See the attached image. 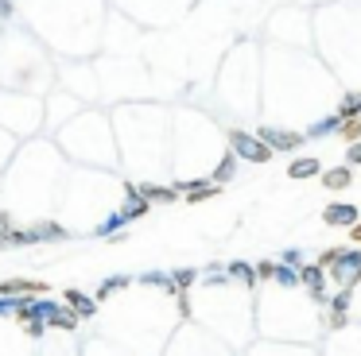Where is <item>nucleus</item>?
I'll return each mask as SVG.
<instances>
[{
	"mask_svg": "<svg viewBox=\"0 0 361 356\" xmlns=\"http://www.w3.org/2000/svg\"><path fill=\"white\" fill-rule=\"evenodd\" d=\"M229 174H233V159H226V163H221V167H218V182H226Z\"/></svg>",
	"mask_w": 361,
	"mask_h": 356,
	"instance_id": "20",
	"label": "nucleus"
},
{
	"mask_svg": "<svg viewBox=\"0 0 361 356\" xmlns=\"http://www.w3.org/2000/svg\"><path fill=\"white\" fill-rule=\"evenodd\" d=\"M350 302H353V291H338L334 298H330V310H334V314H345V310H350Z\"/></svg>",
	"mask_w": 361,
	"mask_h": 356,
	"instance_id": "13",
	"label": "nucleus"
},
{
	"mask_svg": "<svg viewBox=\"0 0 361 356\" xmlns=\"http://www.w3.org/2000/svg\"><path fill=\"white\" fill-rule=\"evenodd\" d=\"M283 267H291V271H295V267H303V255H299L295 248H288V252H283Z\"/></svg>",
	"mask_w": 361,
	"mask_h": 356,
	"instance_id": "15",
	"label": "nucleus"
},
{
	"mask_svg": "<svg viewBox=\"0 0 361 356\" xmlns=\"http://www.w3.org/2000/svg\"><path fill=\"white\" fill-rule=\"evenodd\" d=\"M330 279H334L342 291H353V286L361 283V252H345V248H338L334 263H330Z\"/></svg>",
	"mask_w": 361,
	"mask_h": 356,
	"instance_id": "1",
	"label": "nucleus"
},
{
	"mask_svg": "<svg viewBox=\"0 0 361 356\" xmlns=\"http://www.w3.org/2000/svg\"><path fill=\"white\" fill-rule=\"evenodd\" d=\"M0 12H8V0H0Z\"/></svg>",
	"mask_w": 361,
	"mask_h": 356,
	"instance_id": "23",
	"label": "nucleus"
},
{
	"mask_svg": "<svg viewBox=\"0 0 361 356\" xmlns=\"http://www.w3.org/2000/svg\"><path fill=\"white\" fill-rule=\"evenodd\" d=\"M334 255H338V248H330V252H322V255H319V267H322V271H326V267H330V263H334Z\"/></svg>",
	"mask_w": 361,
	"mask_h": 356,
	"instance_id": "21",
	"label": "nucleus"
},
{
	"mask_svg": "<svg viewBox=\"0 0 361 356\" xmlns=\"http://www.w3.org/2000/svg\"><path fill=\"white\" fill-rule=\"evenodd\" d=\"M338 128H342V120H338V116H330V120H319V124H314L307 136H326V132H338Z\"/></svg>",
	"mask_w": 361,
	"mask_h": 356,
	"instance_id": "14",
	"label": "nucleus"
},
{
	"mask_svg": "<svg viewBox=\"0 0 361 356\" xmlns=\"http://www.w3.org/2000/svg\"><path fill=\"white\" fill-rule=\"evenodd\" d=\"M229 144H233V151L241 155V159H249V163H268L272 159V151H268L252 132H229Z\"/></svg>",
	"mask_w": 361,
	"mask_h": 356,
	"instance_id": "2",
	"label": "nucleus"
},
{
	"mask_svg": "<svg viewBox=\"0 0 361 356\" xmlns=\"http://www.w3.org/2000/svg\"><path fill=\"white\" fill-rule=\"evenodd\" d=\"M345 163H350V167H361V144H350V151H345Z\"/></svg>",
	"mask_w": 361,
	"mask_h": 356,
	"instance_id": "16",
	"label": "nucleus"
},
{
	"mask_svg": "<svg viewBox=\"0 0 361 356\" xmlns=\"http://www.w3.org/2000/svg\"><path fill=\"white\" fill-rule=\"evenodd\" d=\"M272 279H276L280 286H288V291H291V286H299V271H291V267H276Z\"/></svg>",
	"mask_w": 361,
	"mask_h": 356,
	"instance_id": "11",
	"label": "nucleus"
},
{
	"mask_svg": "<svg viewBox=\"0 0 361 356\" xmlns=\"http://www.w3.org/2000/svg\"><path fill=\"white\" fill-rule=\"evenodd\" d=\"M195 283V271H179V275H175V286H190Z\"/></svg>",
	"mask_w": 361,
	"mask_h": 356,
	"instance_id": "19",
	"label": "nucleus"
},
{
	"mask_svg": "<svg viewBox=\"0 0 361 356\" xmlns=\"http://www.w3.org/2000/svg\"><path fill=\"white\" fill-rule=\"evenodd\" d=\"M257 139L268 147V151H291V147H299L307 136H299V132H288V128H260Z\"/></svg>",
	"mask_w": 361,
	"mask_h": 356,
	"instance_id": "3",
	"label": "nucleus"
},
{
	"mask_svg": "<svg viewBox=\"0 0 361 356\" xmlns=\"http://www.w3.org/2000/svg\"><path fill=\"white\" fill-rule=\"evenodd\" d=\"M338 120H353V116H361V93H345V101L338 105Z\"/></svg>",
	"mask_w": 361,
	"mask_h": 356,
	"instance_id": "8",
	"label": "nucleus"
},
{
	"mask_svg": "<svg viewBox=\"0 0 361 356\" xmlns=\"http://www.w3.org/2000/svg\"><path fill=\"white\" fill-rule=\"evenodd\" d=\"M229 275H233L241 286H257V271H252L249 263H229Z\"/></svg>",
	"mask_w": 361,
	"mask_h": 356,
	"instance_id": "9",
	"label": "nucleus"
},
{
	"mask_svg": "<svg viewBox=\"0 0 361 356\" xmlns=\"http://www.w3.org/2000/svg\"><path fill=\"white\" fill-rule=\"evenodd\" d=\"M252 271H257V279H272V271H276V263H257V267H252Z\"/></svg>",
	"mask_w": 361,
	"mask_h": 356,
	"instance_id": "18",
	"label": "nucleus"
},
{
	"mask_svg": "<svg viewBox=\"0 0 361 356\" xmlns=\"http://www.w3.org/2000/svg\"><path fill=\"white\" fill-rule=\"evenodd\" d=\"M350 240H353V244H361V221H357V224H353V229H350Z\"/></svg>",
	"mask_w": 361,
	"mask_h": 356,
	"instance_id": "22",
	"label": "nucleus"
},
{
	"mask_svg": "<svg viewBox=\"0 0 361 356\" xmlns=\"http://www.w3.org/2000/svg\"><path fill=\"white\" fill-rule=\"evenodd\" d=\"M322 221L338 224V229H353V224H357V205H350V201H330V205L322 209Z\"/></svg>",
	"mask_w": 361,
	"mask_h": 356,
	"instance_id": "4",
	"label": "nucleus"
},
{
	"mask_svg": "<svg viewBox=\"0 0 361 356\" xmlns=\"http://www.w3.org/2000/svg\"><path fill=\"white\" fill-rule=\"evenodd\" d=\"M314 174H322V163L319 159H295L288 167V178H314Z\"/></svg>",
	"mask_w": 361,
	"mask_h": 356,
	"instance_id": "7",
	"label": "nucleus"
},
{
	"mask_svg": "<svg viewBox=\"0 0 361 356\" xmlns=\"http://www.w3.org/2000/svg\"><path fill=\"white\" fill-rule=\"evenodd\" d=\"M342 132L345 139H350V144H361V116H353V120H342Z\"/></svg>",
	"mask_w": 361,
	"mask_h": 356,
	"instance_id": "10",
	"label": "nucleus"
},
{
	"mask_svg": "<svg viewBox=\"0 0 361 356\" xmlns=\"http://www.w3.org/2000/svg\"><path fill=\"white\" fill-rule=\"evenodd\" d=\"M140 198H144V201H171L175 193H171V190H159V186H144Z\"/></svg>",
	"mask_w": 361,
	"mask_h": 356,
	"instance_id": "12",
	"label": "nucleus"
},
{
	"mask_svg": "<svg viewBox=\"0 0 361 356\" xmlns=\"http://www.w3.org/2000/svg\"><path fill=\"white\" fill-rule=\"evenodd\" d=\"M299 283H303L314 298H322V283H326V275H322L319 263H303V267H299Z\"/></svg>",
	"mask_w": 361,
	"mask_h": 356,
	"instance_id": "5",
	"label": "nucleus"
},
{
	"mask_svg": "<svg viewBox=\"0 0 361 356\" xmlns=\"http://www.w3.org/2000/svg\"><path fill=\"white\" fill-rule=\"evenodd\" d=\"M322 186L326 190H350V182H353V170L350 167H330V170H322Z\"/></svg>",
	"mask_w": 361,
	"mask_h": 356,
	"instance_id": "6",
	"label": "nucleus"
},
{
	"mask_svg": "<svg viewBox=\"0 0 361 356\" xmlns=\"http://www.w3.org/2000/svg\"><path fill=\"white\" fill-rule=\"evenodd\" d=\"M345 322H350L345 314H334V310H330V317H326V325H330V329H345Z\"/></svg>",
	"mask_w": 361,
	"mask_h": 356,
	"instance_id": "17",
	"label": "nucleus"
}]
</instances>
